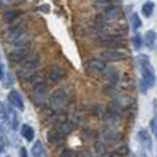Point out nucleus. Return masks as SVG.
<instances>
[{
  "mask_svg": "<svg viewBox=\"0 0 157 157\" xmlns=\"http://www.w3.org/2000/svg\"><path fill=\"white\" fill-rule=\"evenodd\" d=\"M139 157H147V156H146V155H145V153H142V155H141V156H139Z\"/></svg>",
  "mask_w": 157,
  "mask_h": 157,
  "instance_id": "38",
  "label": "nucleus"
},
{
  "mask_svg": "<svg viewBox=\"0 0 157 157\" xmlns=\"http://www.w3.org/2000/svg\"><path fill=\"white\" fill-rule=\"evenodd\" d=\"M101 136H102V141L103 144H114V142H117L119 139H121V134L119 132V131H114V130H106L103 131L102 134H101Z\"/></svg>",
  "mask_w": 157,
  "mask_h": 157,
  "instance_id": "12",
  "label": "nucleus"
},
{
  "mask_svg": "<svg viewBox=\"0 0 157 157\" xmlns=\"http://www.w3.org/2000/svg\"><path fill=\"white\" fill-rule=\"evenodd\" d=\"M131 41H132V46L136 51H139V50L144 47V39H142V36L139 35V33H135V35L132 36V39H131Z\"/></svg>",
  "mask_w": 157,
  "mask_h": 157,
  "instance_id": "25",
  "label": "nucleus"
},
{
  "mask_svg": "<svg viewBox=\"0 0 157 157\" xmlns=\"http://www.w3.org/2000/svg\"><path fill=\"white\" fill-rule=\"evenodd\" d=\"M103 61L108 62H114V61H124L128 58V52H124L121 50H105L101 54Z\"/></svg>",
  "mask_w": 157,
  "mask_h": 157,
  "instance_id": "8",
  "label": "nucleus"
},
{
  "mask_svg": "<svg viewBox=\"0 0 157 157\" xmlns=\"http://www.w3.org/2000/svg\"><path fill=\"white\" fill-rule=\"evenodd\" d=\"M136 63H138L139 68H142V66H145V65H149V63H150V59H149V57H147V55L139 54L138 57H136Z\"/></svg>",
  "mask_w": 157,
  "mask_h": 157,
  "instance_id": "27",
  "label": "nucleus"
},
{
  "mask_svg": "<svg viewBox=\"0 0 157 157\" xmlns=\"http://www.w3.org/2000/svg\"><path fill=\"white\" fill-rule=\"evenodd\" d=\"M156 37H157V35H156L155 30H147L146 35H145L144 44H146L149 48H153L155 44H156Z\"/></svg>",
  "mask_w": 157,
  "mask_h": 157,
  "instance_id": "22",
  "label": "nucleus"
},
{
  "mask_svg": "<svg viewBox=\"0 0 157 157\" xmlns=\"http://www.w3.org/2000/svg\"><path fill=\"white\" fill-rule=\"evenodd\" d=\"M24 3H25V0H0V10L8 8V7H14V6L24 4Z\"/></svg>",
  "mask_w": 157,
  "mask_h": 157,
  "instance_id": "24",
  "label": "nucleus"
},
{
  "mask_svg": "<svg viewBox=\"0 0 157 157\" xmlns=\"http://www.w3.org/2000/svg\"><path fill=\"white\" fill-rule=\"evenodd\" d=\"M32 95H33V101L37 105L43 106L48 99V88H47V86L44 83H37L33 86Z\"/></svg>",
  "mask_w": 157,
  "mask_h": 157,
  "instance_id": "5",
  "label": "nucleus"
},
{
  "mask_svg": "<svg viewBox=\"0 0 157 157\" xmlns=\"http://www.w3.org/2000/svg\"><path fill=\"white\" fill-rule=\"evenodd\" d=\"M94 149H95V153H97L98 156H102V155H105V153H106V145L103 144V142L98 141L97 144H95Z\"/></svg>",
  "mask_w": 157,
  "mask_h": 157,
  "instance_id": "28",
  "label": "nucleus"
},
{
  "mask_svg": "<svg viewBox=\"0 0 157 157\" xmlns=\"http://www.w3.org/2000/svg\"><path fill=\"white\" fill-rule=\"evenodd\" d=\"M21 135L24 136L28 142H32L33 138H35V130H33L29 124H24L21 127Z\"/></svg>",
  "mask_w": 157,
  "mask_h": 157,
  "instance_id": "19",
  "label": "nucleus"
},
{
  "mask_svg": "<svg viewBox=\"0 0 157 157\" xmlns=\"http://www.w3.org/2000/svg\"><path fill=\"white\" fill-rule=\"evenodd\" d=\"M106 80H108V87H116L119 83V72L113 68H106Z\"/></svg>",
  "mask_w": 157,
  "mask_h": 157,
  "instance_id": "16",
  "label": "nucleus"
},
{
  "mask_svg": "<svg viewBox=\"0 0 157 157\" xmlns=\"http://www.w3.org/2000/svg\"><path fill=\"white\" fill-rule=\"evenodd\" d=\"M4 78V68H3V65L0 63V80H3Z\"/></svg>",
  "mask_w": 157,
  "mask_h": 157,
  "instance_id": "37",
  "label": "nucleus"
},
{
  "mask_svg": "<svg viewBox=\"0 0 157 157\" xmlns=\"http://www.w3.org/2000/svg\"><path fill=\"white\" fill-rule=\"evenodd\" d=\"M92 2H95L97 4H108V3H110L112 0H92Z\"/></svg>",
  "mask_w": 157,
  "mask_h": 157,
  "instance_id": "34",
  "label": "nucleus"
},
{
  "mask_svg": "<svg viewBox=\"0 0 157 157\" xmlns=\"http://www.w3.org/2000/svg\"><path fill=\"white\" fill-rule=\"evenodd\" d=\"M29 55V47H18L8 54V61L13 63H21Z\"/></svg>",
  "mask_w": 157,
  "mask_h": 157,
  "instance_id": "10",
  "label": "nucleus"
},
{
  "mask_svg": "<svg viewBox=\"0 0 157 157\" xmlns=\"http://www.w3.org/2000/svg\"><path fill=\"white\" fill-rule=\"evenodd\" d=\"M131 26H132L134 30H138L142 26V21L138 14H132V17H131Z\"/></svg>",
  "mask_w": 157,
  "mask_h": 157,
  "instance_id": "26",
  "label": "nucleus"
},
{
  "mask_svg": "<svg viewBox=\"0 0 157 157\" xmlns=\"http://www.w3.org/2000/svg\"><path fill=\"white\" fill-rule=\"evenodd\" d=\"M101 46L108 50H121L127 46V40L123 36H105L101 41Z\"/></svg>",
  "mask_w": 157,
  "mask_h": 157,
  "instance_id": "4",
  "label": "nucleus"
},
{
  "mask_svg": "<svg viewBox=\"0 0 157 157\" xmlns=\"http://www.w3.org/2000/svg\"><path fill=\"white\" fill-rule=\"evenodd\" d=\"M6 121H7L8 127L11 130L15 131L18 128V124H19V119H18V114L17 112L14 110L13 108H7V116H6Z\"/></svg>",
  "mask_w": 157,
  "mask_h": 157,
  "instance_id": "14",
  "label": "nucleus"
},
{
  "mask_svg": "<svg viewBox=\"0 0 157 157\" xmlns=\"http://www.w3.org/2000/svg\"><path fill=\"white\" fill-rule=\"evenodd\" d=\"M130 153V147L127 145H121L116 149V155H120V156H127Z\"/></svg>",
  "mask_w": 157,
  "mask_h": 157,
  "instance_id": "29",
  "label": "nucleus"
},
{
  "mask_svg": "<svg viewBox=\"0 0 157 157\" xmlns=\"http://www.w3.org/2000/svg\"><path fill=\"white\" fill-rule=\"evenodd\" d=\"M63 75H65V72L62 71V68H59L58 65H54L50 68V72H48V81L52 84H57L61 81V78L63 77Z\"/></svg>",
  "mask_w": 157,
  "mask_h": 157,
  "instance_id": "13",
  "label": "nucleus"
},
{
  "mask_svg": "<svg viewBox=\"0 0 157 157\" xmlns=\"http://www.w3.org/2000/svg\"><path fill=\"white\" fill-rule=\"evenodd\" d=\"M48 6H47V4H43V6H40V7H39V10H40V11H43V13H48Z\"/></svg>",
  "mask_w": 157,
  "mask_h": 157,
  "instance_id": "35",
  "label": "nucleus"
},
{
  "mask_svg": "<svg viewBox=\"0 0 157 157\" xmlns=\"http://www.w3.org/2000/svg\"><path fill=\"white\" fill-rule=\"evenodd\" d=\"M138 139L139 144L142 145L145 150H150L152 149V138H150V134L147 132V130H139L138 131Z\"/></svg>",
  "mask_w": 157,
  "mask_h": 157,
  "instance_id": "15",
  "label": "nucleus"
},
{
  "mask_svg": "<svg viewBox=\"0 0 157 157\" xmlns=\"http://www.w3.org/2000/svg\"><path fill=\"white\" fill-rule=\"evenodd\" d=\"M32 155L33 157H47V150L40 141H36L32 146Z\"/></svg>",
  "mask_w": 157,
  "mask_h": 157,
  "instance_id": "18",
  "label": "nucleus"
},
{
  "mask_svg": "<svg viewBox=\"0 0 157 157\" xmlns=\"http://www.w3.org/2000/svg\"><path fill=\"white\" fill-rule=\"evenodd\" d=\"M19 11H17V10H8V11H6L4 14H3V19H4L6 22H14L15 19H18V17H19Z\"/></svg>",
  "mask_w": 157,
  "mask_h": 157,
  "instance_id": "23",
  "label": "nucleus"
},
{
  "mask_svg": "<svg viewBox=\"0 0 157 157\" xmlns=\"http://www.w3.org/2000/svg\"><path fill=\"white\" fill-rule=\"evenodd\" d=\"M139 87H141V92H144V94H145V92H146V90H147V87L145 86L144 81H141V83H139Z\"/></svg>",
  "mask_w": 157,
  "mask_h": 157,
  "instance_id": "36",
  "label": "nucleus"
},
{
  "mask_svg": "<svg viewBox=\"0 0 157 157\" xmlns=\"http://www.w3.org/2000/svg\"><path fill=\"white\" fill-rule=\"evenodd\" d=\"M58 132L61 134V135H68V134H71L72 131H73V124H72L71 121H62V123H59V127H58Z\"/></svg>",
  "mask_w": 157,
  "mask_h": 157,
  "instance_id": "21",
  "label": "nucleus"
},
{
  "mask_svg": "<svg viewBox=\"0 0 157 157\" xmlns=\"http://www.w3.org/2000/svg\"><path fill=\"white\" fill-rule=\"evenodd\" d=\"M6 116H7V106L0 101V119L6 120Z\"/></svg>",
  "mask_w": 157,
  "mask_h": 157,
  "instance_id": "30",
  "label": "nucleus"
},
{
  "mask_svg": "<svg viewBox=\"0 0 157 157\" xmlns=\"http://www.w3.org/2000/svg\"><path fill=\"white\" fill-rule=\"evenodd\" d=\"M71 102V94L66 88H58L50 97V106L54 113H61Z\"/></svg>",
  "mask_w": 157,
  "mask_h": 157,
  "instance_id": "2",
  "label": "nucleus"
},
{
  "mask_svg": "<svg viewBox=\"0 0 157 157\" xmlns=\"http://www.w3.org/2000/svg\"><path fill=\"white\" fill-rule=\"evenodd\" d=\"M141 11H142L145 18H150V17L153 15V11H155V3L150 2V0L149 2H145L144 6H142V8H141Z\"/></svg>",
  "mask_w": 157,
  "mask_h": 157,
  "instance_id": "20",
  "label": "nucleus"
},
{
  "mask_svg": "<svg viewBox=\"0 0 157 157\" xmlns=\"http://www.w3.org/2000/svg\"><path fill=\"white\" fill-rule=\"evenodd\" d=\"M19 156L21 157H28V150L25 149V147H21V149H19Z\"/></svg>",
  "mask_w": 157,
  "mask_h": 157,
  "instance_id": "33",
  "label": "nucleus"
},
{
  "mask_svg": "<svg viewBox=\"0 0 157 157\" xmlns=\"http://www.w3.org/2000/svg\"><path fill=\"white\" fill-rule=\"evenodd\" d=\"M59 157H73V152H72V150H69V149H65L59 155Z\"/></svg>",
  "mask_w": 157,
  "mask_h": 157,
  "instance_id": "32",
  "label": "nucleus"
},
{
  "mask_svg": "<svg viewBox=\"0 0 157 157\" xmlns=\"http://www.w3.org/2000/svg\"><path fill=\"white\" fill-rule=\"evenodd\" d=\"M8 102H10V105L13 106V108H17L18 110H24L25 109V105H24V99H22L21 94H19L18 91H15V90H11L10 92H8Z\"/></svg>",
  "mask_w": 157,
  "mask_h": 157,
  "instance_id": "11",
  "label": "nucleus"
},
{
  "mask_svg": "<svg viewBox=\"0 0 157 157\" xmlns=\"http://www.w3.org/2000/svg\"><path fill=\"white\" fill-rule=\"evenodd\" d=\"M47 141L50 144H54V145H61L63 141V136L58 132L57 130H51L47 132Z\"/></svg>",
  "mask_w": 157,
  "mask_h": 157,
  "instance_id": "17",
  "label": "nucleus"
},
{
  "mask_svg": "<svg viewBox=\"0 0 157 157\" xmlns=\"http://www.w3.org/2000/svg\"><path fill=\"white\" fill-rule=\"evenodd\" d=\"M39 65H40V58L37 54H29L24 61L21 62V66L17 71V75L21 80L29 81L30 78L36 75Z\"/></svg>",
  "mask_w": 157,
  "mask_h": 157,
  "instance_id": "1",
  "label": "nucleus"
},
{
  "mask_svg": "<svg viewBox=\"0 0 157 157\" xmlns=\"http://www.w3.org/2000/svg\"><path fill=\"white\" fill-rule=\"evenodd\" d=\"M110 157H112V156H110Z\"/></svg>",
  "mask_w": 157,
  "mask_h": 157,
  "instance_id": "39",
  "label": "nucleus"
},
{
  "mask_svg": "<svg viewBox=\"0 0 157 157\" xmlns=\"http://www.w3.org/2000/svg\"><path fill=\"white\" fill-rule=\"evenodd\" d=\"M26 33V26H25L24 22H17L14 26H10L7 29V40L8 43L13 44L17 39H19L22 35Z\"/></svg>",
  "mask_w": 157,
  "mask_h": 157,
  "instance_id": "7",
  "label": "nucleus"
},
{
  "mask_svg": "<svg viewBox=\"0 0 157 157\" xmlns=\"http://www.w3.org/2000/svg\"><path fill=\"white\" fill-rule=\"evenodd\" d=\"M106 63L101 59H91L86 63V72L90 76H99L105 72Z\"/></svg>",
  "mask_w": 157,
  "mask_h": 157,
  "instance_id": "6",
  "label": "nucleus"
},
{
  "mask_svg": "<svg viewBox=\"0 0 157 157\" xmlns=\"http://www.w3.org/2000/svg\"><path fill=\"white\" fill-rule=\"evenodd\" d=\"M123 10L120 6H108L97 17L95 21L99 22V24H105V22H113L121 17Z\"/></svg>",
  "mask_w": 157,
  "mask_h": 157,
  "instance_id": "3",
  "label": "nucleus"
},
{
  "mask_svg": "<svg viewBox=\"0 0 157 157\" xmlns=\"http://www.w3.org/2000/svg\"><path fill=\"white\" fill-rule=\"evenodd\" d=\"M150 131L155 134V136H157V117H153L150 120Z\"/></svg>",
  "mask_w": 157,
  "mask_h": 157,
  "instance_id": "31",
  "label": "nucleus"
},
{
  "mask_svg": "<svg viewBox=\"0 0 157 157\" xmlns=\"http://www.w3.org/2000/svg\"><path fill=\"white\" fill-rule=\"evenodd\" d=\"M141 69V73H142V81L145 83V86L147 87V88H152L153 86H155V81H156V77H155V71H153L152 65H145L142 66Z\"/></svg>",
  "mask_w": 157,
  "mask_h": 157,
  "instance_id": "9",
  "label": "nucleus"
}]
</instances>
